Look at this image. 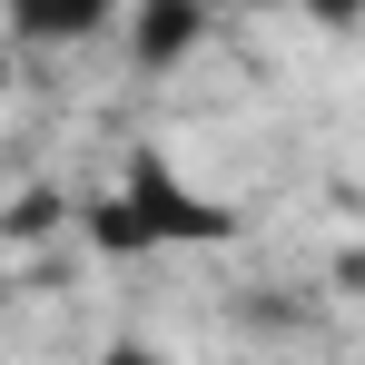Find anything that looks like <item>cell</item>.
<instances>
[{"label":"cell","instance_id":"3957f363","mask_svg":"<svg viewBox=\"0 0 365 365\" xmlns=\"http://www.w3.org/2000/svg\"><path fill=\"white\" fill-rule=\"evenodd\" d=\"M10 30L20 40H89V30H109V0H10Z\"/></svg>","mask_w":365,"mask_h":365},{"label":"cell","instance_id":"277c9868","mask_svg":"<svg viewBox=\"0 0 365 365\" xmlns=\"http://www.w3.org/2000/svg\"><path fill=\"white\" fill-rule=\"evenodd\" d=\"M99 365H168V356H158V346H109Z\"/></svg>","mask_w":365,"mask_h":365},{"label":"cell","instance_id":"7a4b0ae2","mask_svg":"<svg viewBox=\"0 0 365 365\" xmlns=\"http://www.w3.org/2000/svg\"><path fill=\"white\" fill-rule=\"evenodd\" d=\"M128 40H138L148 69H168V60H187V50L207 40V10H197V0H148V10L128 20Z\"/></svg>","mask_w":365,"mask_h":365},{"label":"cell","instance_id":"6da1fadb","mask_svg":"<svg viewBox=\"0 0 365 365\" xmlns=\"http://www.w3.org/2000/svg\"><path fill=\"white\" fill-rule=\"evenodd\" d=\"M79 237L99 257H138V247H217V237H237V217L217 197H197L168 158H128L119 197H89L79 207Z\"/></svg>","mask_w":365,"mask_h":365}]
</instances>
